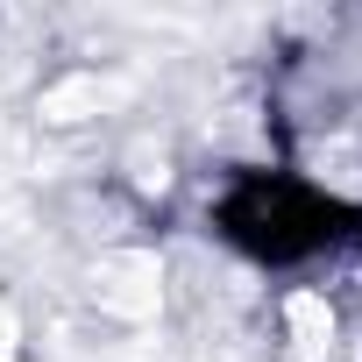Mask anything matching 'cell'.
Returning a JSON list of instances; mask_svg holds the SVG:
<instances>
[{"label": "cell", "instance_id": "cell-1", "mask_svg": "<svg viewBox=\"0 0 362 362\" xmlns=\"http://www.w3.org/2000/svg\"><path fill=\"white\" fill-rule=\"evenodd\" d=\"M93 298L107 305V313H156V263L149 256H114V263H100V277H93Z\"/></svg>", "mask_w": 362, "mask_h": 362}, {"label": "cell", "instance_id": "cell-2", "mask_svg": "<svg viewBox=\"0 0 362 362\" xmlns=\"http://www.w3.org/2000/svg\"><path fill=\"white\" fill-rule=\"evenodd\" d=\"M107 100H114L107 78H64V86L43 93V121H78V114H100Z\"/></svg>", "mask_w": 362, "mask_h": 362}, {"label": "cell", "instance_id": "cell-3", "mask_svg": "<svg viewBox=\"0 0 362 362\" xmlns=\"http://www.w3.org/2000/svg\"><path fill=\"white\" fill-rule=\"evenodd\" d=\"M291 334H298V348H305V355H320V348L334 341V313H327V298L298 291V298H291Z\"/></svg>", "mask_w": 362, "mask_h": 362}]
</instances>
